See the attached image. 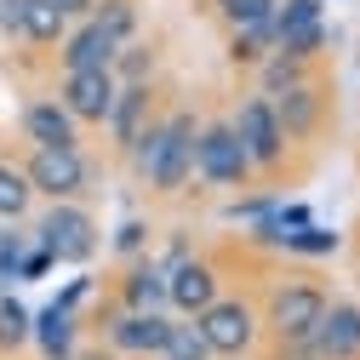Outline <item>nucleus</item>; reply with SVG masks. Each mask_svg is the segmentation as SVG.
Here are the masks:
<instances>
[{"mask_svg": "<svg viewBox=\"0 0 360 360\" xmlns=\"http://www.w3.org/2000/svg\"><path fill=\"white\" fill-rule=\"evenodd\" d=\"M338 246H343L338 229H326V223H314V217H309L303 229H286V235H281L275 252H286V257H332Z\"/></svg>", "mask_w": 360, "mask_h": 360, "instance_id": "21", "label": "nucleus"}, {"mask_svg": "<svg viewBox=\"0 0 360 360\" xmlns=\"http://www.w3.org/2000/svg\"><path fill=\"white\" fill-rule=\"evenodd\" d=\"M23 177L46 200H80L92 184V160H86V149H29Z\"/></svg>", "mask_w": 360, "mask_h": 360, "instance_id": "7", "label": "nucleus"}, {"mask_svg": "<svg viewBox=\"0 0 360 360\" xmlns=\"http://www.w3.org/2000/svg\"><path fill=\"white\" fill-rule=\"evenodd\" d=\"M195 326L206 332L217 360H246L263 343V314H257V297H246V292H217L195 314Z\"/></svg>", "mask_w": 360, "mask_h": 360, "instance_id": "3", "label": "nucleus"}, {"mask_svg": "<svg viewBox=\"0 0 360 360\" xmlns=\"http://www.w3.org/2000/svg\"><path fill=\"white\" fill-rule=\"evenodd\" d=\"M354 69H360V52H354Z\"/></svg>", "mask_w": 360, "mask_h": 360, "instance_id": "37", "label": "nucleus"}, {"mask_svg": "<svg viewBox=\"0 0 360 360\" xmlns=\"http://www.w3.org/2000/svg\"><path fill=\"white\" fill-rule=\"evenodd\" d=\"M321 0H275V12H269V23H275V40L286 29H303V23H321Z\"/></svg>", "mask_w": 360, "mask_h": 360, "instance_id": "29", "label": "nucleus"}, {"mask_svg": "<svg viewBox=\"0 0 360 360\" xmlns=\"http://www.w3.org/2000/svg\"><path fill=\"white\" fill-rule=\"evenodd\" d=\"M212 12L223 29H246V23H263L275 12V0H212Z\"/></svg>", "mask_w": 360, "mask_h": 360, "instance_id": "27", "label": "nucleus"}, {"mask_svg": "<svg viewBox=\"0 0 360 360\" xmlns=\"http://www.w3.org/2000/svg\"><path fill=\"white\" fill-rule=\"evenodd\" d=\"M309 343L321 349V360H360V303H349V297H332Z\"/></svg>", "mask_w": 360, "mask_h": 360, "instance_id": "14", "label": "nucleus"}, {"mask_svg": "<svg viewBox=\"0 0 360 360\" xmlns=\"http://www.w3.org/2000/svg\"><path fill=\"white\" fill-rule=\"evenodd\" d=\"M160 360H217L206 332L189 321V314H177V321L166 326V343H160Z\"/></svg>", "mask_w": 360, "mask_h": 360, "instance_id": "22", "label": "nucleus"}, {"mask_svg": "<svg viewBox=\"0 0 360 360\" xmlns=\"http://www.w3.org/2000/svg\"><path fill=\"white\" fill-rule=\"evenodd\" d=\"M75 314L69 309H58V303H46L40 314H29V338H34V349L46 354V360H75Z\"/></svg>", "mask_w": 360, "mask_h": 360, "instance_id": "17", "label": "nucleus"}, {"mask_svg": "<svg viewBox=\"0 0 360 360\" xmlns=\"http://www.w3.org/2000/svg\"><path fill=\"white\" fill-rule=\"evenodd\" d=\"M115 52H120V46H115L92 18H75L69 34L58 40V69H109Z\"/></svg>", "mask_w": 360, "mask_h": 360, "instance_id": "15", "label": "nucleus"}, {"mask_svg": "<svg viewBox=\"0 0 360 360\" xmlns=\"http://www.w3.org/2000/svg\"><path fill=\"white\" fill-rule=\"evenodd\" d=\"M120 309H166V269H160V257H126Z\"/></svg>", "mask_w": 360, "mask_h": 360, "instance_id": "16", "label": "nucleus"}, {"mask_svg": "<svg viewBox=\"0 0 360 360\" xmlns=\"http://www.w3.org/2000/svg\"><path fill=\"white\" fill-rule=\"evenodd\" d=\"M326 303H332V292L314 281V275H275V281H269V292L257 297L263 338H275V349H281V343H303V338H314Z\"/></svg>", "mask_w": 360, "mask_h": 360, "instance_id": "2", "label": "nucleus"}, {"mask_svg": "<svg viewBox=\"0 0 360 360\" xmlns=\"http://www.w3.org/2000/svg\"><path fill=\"white\" fill-rule=\"evenodd\" d=\"M29 206H34V189H29L23 166L0 160V223H18V217H23Z\"/></svg>", "mask_w": 360, "mask_h": 360, "instance_id": "25", "label": "nucleus"}, {"mask_svg": "<svg viewBox=\"0 0 360 360\" xmlns=\"http://www.w3.org/2000/svg\"><path fill=\"white\" fill-rule=\"evenodd\" d=\"M275 103V120H281V131H286V143H314L326 131V109H332V98H326V86L321 80H297V86H286L281 98H269Z\"/></svg>", "mask_w": 360, "mask_h": 360, "instance_id": "11", "label": "nucleus"}, {"mask_svg": "<svg viewBox=\"0 0 360 360\" xmlns=\"http://www.w3.org/2000/svg\"><path fill=\"white\" fill-rule=\"evenodd\" d=\"M143 246H149V223L143 217H126L120 229H115V252L120 257H143Z\"/></svg>", "mask_w": 360, "mask_h": 360, "instance_id": "31", "label": "nucleus"}, {"mask_svg": "<svg viewBox=\"0 0 360 360\" xmlns=\"http://www.w3.org/2000/svg\"><path fill=\"white\" fill-rule=\"evenodd\" d=\"M217 292H223V275H217L212 257H195V252H189V257H177V263L166 269V309L189 314V321H195Z\"/></svg>", "mask_w": 360, "mask_h": 360, "instance_id": "12", "label": "nucleus"}, {"mask_svg": "<svg viewBox=\"0 0 360 360\" xmlns=\"http://www.w3.org/2000/svg\"><path fill=\"white\" fill-rule=\"evenodd\" d=\"M195 177L212 184V189H252L257 172H252V160H246L229 120H206L195 131Z\"/></svg>", "mask_w": 360, "mask_h": 360, "instance_id": "5", "label": "nucleus"}, {"mask_svg": "<svg viewBox=\"0 0 360 360\" xmlns=\"http://www.w3.org/2000/svg\"><path fill=\"white\" fill-rule=\"evenodd\" d=\"M18 131L29 138V149H80L86 138H80V120L58 103V98H29L23 103V115H18Z\"/></svg>", "mask_w": 360, "mask_h": 360, "instance_id": "13", "label": "nucleus"}, {"mask_svg": "<svg viewBox=\"0 0 360 360\" xmlns=\"http://www.w3.org/2000/svg\"><path fill=\"white\" fill-rule=\"evenodd\" d=\"M275 200L281 195H246V200H229V206H223V217H229V223H257V217H269V212H275Z\"/></svg>", "mask_w": 360, "mask_h": 360, "instance_id": "30", "label": "nucleus"}, {"mask_svg": "<svg viewBox=\"0 0 360 360\" xmlns=\"http://www.w3.org/2000/svg\"><path fill=\"white\" fill-rule=\"evenodd\" d=\"M92 23L115 46H126V40H138V0H92Z\"/></svg>", "mask_w": 360, "mask_h": 360, "instance_id": "23", "label": "nucleus"}, {"mask_svg": "<svg viewBox=\"0 0 360 360\" xmlns=\"http://www.w3.org/2000/svg\"><path fill=\"white\" fill-rule=\"evenodd\" d=\"M269 52H275V23H246V29H229V63L235 69H257Z\"/></svg>", "mask_w": 360, "mask_h": 360, "instance_id": "19", "label": "nucleus"}, {"mask_svg": "<svg viewBox=\"0 0 360 360\" xmlns=\"http://www.w3.org/2000/svg\"><path fill=\"white\" fill-rule=\"evenodd\" d=\"M92 292H98V281H92V275H75V281H69V286H63L52 303H58V309H69V314H80V303L92 297Z\"/></svg>", "mask_w": 360, "mask_h": 360, "instance_id": "32", "label": "nucleus"}, {"mask_svg": "<svg viewBox=\"0 0 360 360\" xmlns=\"http://www.w3.org/2000/svg\"><path fill=\"white\" fill-rule=\"evenodd\" d=\"M34 240L52 252V263H92L98 257V217L80 200H52L34 223Z\"/></svg>", "mask_w": 360, "mask_h": 360, "instance_id": "6", "label": "nucleus"}, {"mask_svg": "<svg viewBox=\"0 0 360 360\" xmlns=\"http://www.w3.org/2000/svg\"><path fill=\"white\" fill-rule=\"evenodd\" d=\"M166 326H172L166 309H115L109 321H103V343L120 360H160Z\"/></svg>", "mask_w": 360, "mask_h": 360, "instance_id": "9", "label": "nucleus"}, {"mask_svg": "<svg viewBox=\"0 0 360 360\" xmlns=\"http://www.w3.org/2000/svg\"><path fill=\"white\" fill-rule=\"evenodd\" d=\"M229 126H235V138H240V149H246V160H252V172L257 177H275L281 166H286V131H281V120H275V103H269L263 92H252V98H240L235 103V115H229Z\"/></svg>", "mask_w": 360, "mask_h": 360, "instance_id": "4", "label": "nucleus"}, {"mask_svg": "<svg viewBox=\"0 0 360 360\" xmlns=\"http://www.w3.org/2000/svg\"><path fill=\"white\" fill-rule=\"evenodd\" d=\"M58 6H63L69 23H75V18H92V0H58Z\"/></svg>", "mask_w": 360, "mask_h": 360, "instance_id": "35", "label": "nucleus"}, {"mask_svg": "<svg viewBox=\"0 0 360 360\" xmlns=\"http://www.w3.org/2000/svg\"><path fill=\"white\" fill-rule=\"evenodd\" d=\"M195 109H166L149 131H143V143L131 149V172L143 177V189H155L160 200H177L189 184H195Z\"/></svg>", "mask_w": 360, "mask_h": 360, "instance_id": "1", "label": "nucleus"}, {"mask_svg": "<svg viewBox=\"0 0 360 360\" xmlns=\"http://www.w3.org/2000/svg\"><path fill=\"white\" fill-rule=\"evenodd\" d=\"M75 360H120V354H115L109 343H98V349H86V354H75Z\"/></svg>", "mask_w": 360, "mask_h": 360, "instance_id": "36", "label": "nucleus"}, {"mask_svg": "<svg viewBox=\"0 0 360 360\" xmlns=\"http://www.w3.org/2000/svg\"><path fill=\"white\" fill-rule=\"evenodd\" d=\"M18 18H23V0H0V34H18Z\"/></svg>", "mask_w": 360, "mask_h": 360, "instance_id": "33", "label": "nucleus"}, {"mask_svg": "<svg viewBox=\"0 0 360 360\" xmlns=\"http://www.w3.org/2000/svg\"><path fill=\"white\" fill-rule=\"evenodd\" d=\"M309 75H314V63L286 58V52H269V58L257 63V92H263V98H281L286 86H297V80H309Z\"/></svg>", "mask_w": 360, "mask_h": 360, "instance_id": "20", "label": "nucleus"}, {"mask_svg": "<svg viewBox=\"0 0 360 360\" xmlns=\"http://www.w3.org/2000/svg\"><path fill=\"white\" fill-rule=\"evenodd\" d=\"M29 343V309L18 297H0V354H12Z\"/></svg>", "mask_w": 360, "mask_h": 360, "instance_id": "28", "label": "nucleus"}, {"mask_svg": "<svg viewBox=\"0 0 360 360\" xmlns=\"http://www.w3.org/2000/svg\"><path fill=\"white\" fill-rule=\"evenodd\" d=\"M69 34V18L58 0H23V18H18V40H29V46L40 52H58V40Z\"/></svg>", "mask_w": 360, "mask_h": 360, "instance_id": "18", "label": "nucleus"}, {"mask_svg": "<svg viewBox=\"0 0 360 360\" xmlns=\"http://www.w3.org/2000/svg\"><path fill=\"white\" fill-rule=\"evenodd\" d=\"M326 46H332V23H326V18H321V23H303V29H286V34L275 40V52L303 58V63H321Z\"/></svg>", "mask_w": 360, "mask_h": 360, "instance_id": "24", "label": "nucleus"}, {"mask_svg": "<svg viewBox=\"0 0 360 360\" xmlns=\"http://www.w3.org/2000/svg\"><path fill=\"white\" fill-rule=\"evenodd\" d=\"M115 92H120L115 69H63V80H58V103L80 126H98V131H103V120L115 109Z\"/></svg>", "mask_w": 360, "mask_h": 360, "instance_id": "10", "label": "nucleus"}, {"mask_svg": "<svg viewBox=\"0 0 360 360\" xmlns=\"http://www.w3.org/2000/svg\"><path fill=\"white\" fill-rule=\"evenodd\" d=\"M115 80L120 86H131V80H155V69H160V58H155V46H143V40H126V46L115 52Z\"/></svg>", "mask_w": 360, "mask_h": 360, "instance_id": "26", "label": "nucleus"}, {"mask_svg": "<svg viewBox=\"0 0 360 360\" xmlns=\"http://www.w3.org/2000/svg\"><path fill=\"white\" fill-rule=\"evenodd\" d=\"M275 360H321V349L303 338V343H281V354H275Z\"/></svg>", "mask_w": 360, "mask_h": 360, "instance_id": "34", "label": "nucleus"}, {"mask_svg": "<svg viewBox=\"0 0 360 360\" xmlns=\"http://www.w3.org/2000/svg\"><path fill=\"white\" fill-rule=\"evenodd\" d=\"M160 115H166V109H160V86H155V80L120 86V92H115V109H109V120H103L115 155H131V149L143 143V131H149Z\"/></svg>", "mask_w": 360, "mask_h": 360, "instance_id": "8", "label": "nucleus"}]
</instances>
